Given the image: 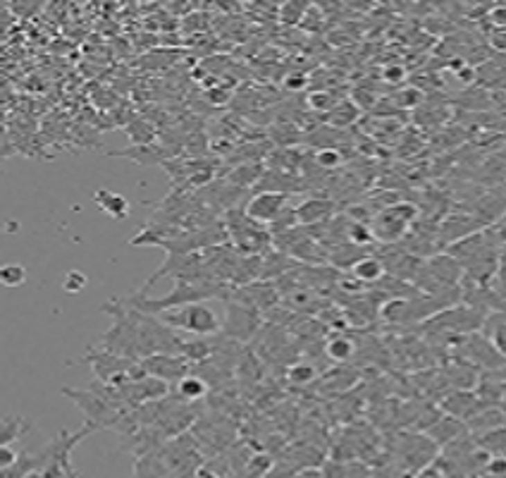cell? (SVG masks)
<instances>
[{
    "label": "cell",
    "instance_id": "ffe728a7",
    "mask_svg": "<svg viewBox=\"0 0 506 478\" xmlns=\"http://www.w3.org/2000/svg\"><path fill=\"white\" fill-rule=\"evenodd\" d=\"M284 378L289 380L292 385H311L317 378V368L311 361H292L287 368H284Z\"/></svg>",
    "mask_w": 506,
    "mask_h": 478
},
{
    "label": "cell",
    "instance_id": "484cf974",
    "mask_svg": "<svg viewBox=\"0 0 506 478\" xmlns=\"http://www.w3.org/2000/svg\"><path fill=\"white\" fill-rule=\"evenodd\" d=\"M0 282L5 287H19L26 282V268L21 263H8V266L0 268Z\"/></svg>",
    "mask_w": 506,
    "mask_h": 478
},
{
    "label": "cell",
    "instance_id": "4dcf8cb0",
    "mask_svg": "<svg viewBox=\"0 0 506 478\" xmlns=\"http://www.w3.org/2000/svg\"><path fill=\"white\" fill-rule=\"evenodd\" d=\"M17 459H19L17 450H12L10 445H3V447H0V469H3V471L17 464Z\"/></svg>",
    "mask_w": 506,
    "mask_h": 478
},
{
    "label": "cell",
    "instance_id": "6da1fadb",
    "mask_svg": "<svg viewBox=\"0 0 506 478\" xmlns=\"http://www.w3.org/2000/svg\"><path fill=\"white\" fill-rule=\"evenodd\" d=\"M232 292H234V284L223 282V280H175L172 292L165 294V297L148 299L146 294L137 292L127 299V304L139 311H146L150 316H158V314H163V311H172V309H180V306H186V304H196V302H213V299L229 302Z\"/></svg>",
    "mask_w": 506,
    "mask_h": 478
},
{
    "label": "cell",
    "instance_id": "603a6c76",
    "mask_svg": "<svg viewBox=\"0 0 506 478\" xmlns=\"http://www.w3.org/2000/svg\"><path fill=\"white\" fill-rule=\"evenodd\" d=\"M31 431V423L21 416H5L3 418V445H10L12 440H21Z\"/></svg>",
    "mask_w": 506,
    "mask_h": 478
},
{
    "label": "cell",
    "instance_id": "d6a6232c",
    "mask_svg": "<svg viewBox=\"0 0 506 478\" xmlns=\"http://www.w3.org/2000/svg\"><path fill=\"white\" fill-rule=\"evenodd\" d=\"M206 99L211 101L213 105H225V103H227V101H229V91L225 89V87H220V89H208Z\"/></svg>",
    "mask_w": 506,
    "mask_h": 478
},
{
    "label": "cell",
    "instance_id": "8992f818",
    "mask_svg": "<svg viewBox=\"0 0 506 478\" xmlns=\"http://www.w3.org/2000/svg\"><path fill=\"white\" fill-rule=\"evenodd\" d=\"M191 435L196 438L203 456H213L229 447V443L234 440L236 431L227 416H218V418L198 416V421L193 423V428H191Z\"/></svg>",
    "mask_w": 506,
    "mask_h": 478
},
{
    "label": "cell",
    "instance_id": "d6986e66",
    "mask_svg": "<svg viewBox=\"0 0 506 478\" xmlns=\"http://www.w3.org/2000/svg\"><path fill=\"white\" fill-rule=\"evenodd\" d=\"M370 471L358 461H337L330 459L322 466V478H368Z\"/></svg>",
    "mask_w": 506,
    "mask_h": 478
},
{
    "label": "cell",
    "instance_id": "277c9868",
    "mask_svg": "<svg viewBox=\"0 0 506 478\" xmlns=\"http://www.w3.org/2000/svg\"><path fill=\"white\" fill-rule=\"evenodd\" d=\"M225 228L229 232V244L244 256H261L268 254L272 246V230H265V225H258L246 216L244 211H232L229 208L225 218Z\"/></svg>",
    "mask_w": 506,
    "mask_h": 478
},
{
    "label": "cell",
    "instance_id": "30bf717a",
    "mask_svg": "<svg viewBox=\"0 0 506 478\" xmlns=\"http://www.w3.org/2000/svg\"><path fill=\"white\" fill-rule=\"evenodd\" d=\"M485 228V225L480 223L476 216H464V213H454V216H449L444 220L442 225H439L437 230V237L442 244H456L459 239L468 237V234H476L480 232V230Z\"/></svg>",
    "mask_w": 506,
    "mask_h": 478
},
{
    "label": "cell",
    "instance_id": "7a4b0ae2",
    "mask_svg": "<svg viewBox=\"0 0 506 478\" xmlns=\"http://www.w3.org/2000/svg\"><path fill=\"white\" fill-rule=\"evenodd\" d=\"M158 318L165 325H170L172 330L182 332L189 337H213L218 332H223L225 325V311L220 314L211 302H196L186 304L180 309L163 311L158 314Z\"/></svg>",
    "mask_w": 506,
    "mask_h": 478
},
{
    "label": "cell",
    "instance_id": "5bb4252c",
    "mask_svg": "<svg viewBox=\"0 0 506 478\" xmlns=\"http://www.w3.org/2000/svg\"><path fill=\"white\" fill-rule=\"evenodd\" d=\"M425 431L435 443H451V440H459V435L466 431V423L456 416H442L435 418L433 426H428Z\"/></svg>",
    "mask_w": 506,
    "mask_h": 478
},
{
    "label": "cell",
    "instance_id": "cb8c5ba5",
    "mask_svg": "<svg viewBox=\"0 0 506 478\" xmlns=\"http://www.w3.org/2000/svg\"><path fill=\"white\" fill-rule=\"evenodd\" d=\"M480 450L485 452H497V454H506V426L497 428V431H489L485 435H480Z\"/></svg>",
    "mask_w": 506,
    "mask_h": 478
},
{
    "label": "cell",
    "instance_id": "8fae6325",
    "mask_svg": "<svg viewBox=\"0 0 506 478\" xmlns=\"http://www.w3.org/2000/svg\"><path fill=\"white\" fill-rule=\"evenodd\" d=\"M332 213H335V201H332V198H304V201L294 208L296 225H304V228H311V225H317V223H327Z\"/></svg>",
    "mask_w": 506,
    "mask_h": 478
},
{
    "label": "cell",
    "instance_id": "7402d4cb",
    "mask_svg": "<svg viewBox=\"0 0 506 478\" xmlns=\"http://www.w3.org/2000/svg\"><path fill=\"white\" fill-rule=\"evenodd\" d=\"M358 112H360L358 105L347 99V101H339L337 108L332 112H327V115H330V122L335 127H349L358 120Z\"/></svg>",
    "mask_w": 506,
    "mask_h": 478
},
{
    "label": "cell",
    "instance_id": "4316f807",
    "mask_svg": "<svg viewBox=\"0 0 506 478\" xmlns=\"http://www.w3.org/2000/svg\"><path fill=\"white\" fill-rule=\"evenodd\" d=\"M86 282H89V278L84 275L82 271H69V273H64V278H62V289L67 294H79L82 289L86 287Z\"/></svg>",
    "mask_w": 506,
    "mask_h": 478
},
{
    "label": "cell",
    "instance_id": "1f68e13d",
    "mask_svg": "<svg viewBox=\"0 0 506 478\" xmlns=\"http://www.w3.org/2000/svg\"><path fill=\"white\" fill-rule=\"evenodd\" d=\"M403 77H406V69L401 65H387L382 69V79H385V82L399 84V82H403Z\"/></svg>",
    "mask_w": 506,
    "mask_h": 478
},
{
    "label": "cell",
    "instance_id": "52a82bcc",
    "mask_svg": "<svg viewBox=\"0 0 506 478\" xmlns=\"http://www.w3.org/2000/svg\"><path fill=\"white\" fill-rule=\"evenodd\" d=\"M263 325V314L239 302H225V325L223 332L229 340L249 342Z\"/></svg>",
    "mask_w": 506,
    "mask_h": 478
},
{
    "label": "cell",
    "instance_id": "7c38bea8",
    "mask_svg": "<svg viewBox=\"0 0 506 478\" xmlns=\"http://www.w3.org/2000/svg\"><path fill=\"white\" fill-rule=\"evenodd\" d=\"M482 335H485L489 340V345L506 359V309L494 311V314L487 316L485 325H482Z\"/></svg>",
    "mask_w": 506,
    "mask_h": 478
},
{
    "label": "cell",
    "instance_id": "ac0fdd59",
    "mask_svg": "<svg viewBox=\"0 0 506 478\" xmlns=\"http://www.w3.org/2000/svg\"><path fill=\"white\" fill-rule=\"evenodd\" d=\"M107 155H115V158H132L137 160L139 165H155V163H165L170 153H165L163 148L155 146H134V148H125V151H110Z\"/></svg>",
    "mask_w": 506,
    "mask_h": 478
},
{
    "label": "cell",
    "instance_id": "3957f363",
    "mask_svg": "<svg viewBox=\"0 0 506 478\" xmlns=\"http://www.w3.org/2000/svg\"><path fill=\"white\" fill-rule=\"evenodd\" d=\"M103 311L112 316V327L103 335L98 347L117 354V357L141 359L139 357V327L132 314V306L115 299V302H105Z\"/></svg>",
    "mask_w": 506,
    "mask_h": 478
},
{
    "label": "cell",
    "instance_id": "5b68a950",
    "mask_svg": "<svg viewBox=\"0 0 506 478\" xmlns=\"http://www.w3.org/2000/svg\"><path fill=\"white\" fill-rule=\"evenodd\" d=\"M416 218H418V208L406 201L392 203V206L382 208L378 216L373 218V223H370L375 241H382V244L399 241L408 232V225H413Z\"/></svg>",
    "mask_w": 506,
    "mask_h": 478
},
{
    "label": "cell",
    "instance_id": "e575fe53",
    "mask_svg": "<svg viewBox=\"0 0 506 478\" xmlns=\"http://www.w3.org/2000/svg\"><path fill=\"white\" fill-rule=\"evenodd\" d=\"M489 19H492L494 24H499V26H506V5H497V8H492Z\"/></svg>",
    "mask_w": 506,
    "mask_h": 478
},
{
    "label": "cell",
    "instance_id": "e0dca14e",
    "mask_svg": "<svg viewBox=\"0 0 506 478\" xmlns=\"http://www.w3.org/2000/svg\"><path fill=\"white\" fill-rule=\"evenodd\" d=\"M354 354H356V345H354V340L349 335H344V332H335L332 337H327L325 357L330 359V361L347 364L354 359Z\"/></svg>",
    "mask_w": 506,
    "mask_h": 478
},
{
    "label": "cell",
    "instance_id": "d590c367",
    "mask_svg": "<svg viewBox=\"0 0 506 478\" xmlns=\"http://www.w3.org/2000/svg\"><path fill=\"white\" fill-rule=\"evenodd\" d=\"M459 79H461V82H464V84H471L473 79H476V69H473V67H464V69H461V72H459Z\"/></svg>",
    "mask_w": 506,
    "mask_h": 478
},
{
    "label": "cell",
    "instance_id": "2e32d148",
    "mask_svg": "<svg viewBox=\"0 0 506 478\" xmlns=\"http://www.w3.org/2000/svg\"><path fill=\"white\" fill-rule=\"evenodd\" d=\"M385 273H387L385 263H382L380 256H373V254L363 256V259L351 268V275L363 284H378L382 278H385Z\"/></svg>",
    "mask_w": 506,
    "mask_h": 478
},
{
    "label": "cell",
    "instance_id": "9c48e42d",
    "mask_svg": "<svg viewBox=\"0 0 506 478\" xmlns=\"http://www.w3.org/2000/svg\"><path fill=\"white\" fill-rule=\"evenodd\" d=\"M141 366L148 375L165 380L168 385L170 383L177 385L193 370V364L189 359L180 357V354H153V357L141 359Z\"/></svg>",
    "mask_w": 506,
    "mask_h": 478
},
{
    "label": "cell",
    "instance_id": "83f0119b",
    "mask_svg": "<svg viewBox=\"0 0 506 478\" xmlns=\"http://www.w3.org/2000/svg\"><path fill=\"white\" fill-rule=\"evenodd\" d=\"M315 160L322 170H335L342 165V151H339V148H320Z\"/></svg>",
    "mask_w": 506,
    "mask_h": 478
},
{
    "label": "cell",
    "instance_id": "44dd1931",
    "mask_svg": "<svg viewBox=\"0 0 506 478\" xmlns=\"http://www.w3.org/2000/svg\"><path fill=\"white\" fill-rule=\"evenodd\" d=\"M127 137L132 139L134 146H150L155 139V130L143 117H137V120H132L127 125Z\"/></svg>",
    "mask_w": 506,
    "mask_h": 478
},
{
    "label": "cell",
    "instance_id": "f546056e",
    "mask_svg": "<svg viewBox=\"0 0 506 478\" xmlns=\"http://www.w3.org/2000/svg\"><path fill=\"white\" fill-rule=\"evenodd\" d=\"M421 91L418 89H403L401 94H396V103L401 105V108H416L418 103H421Z\"/></svg>",
    "mask_w": 506,
    "mask_h": 478
},
{
    "label": "cell",
    "instance_id": "836d02e7",
    "mask_svg": "<svg viewBox=\"0 0 506 478\" xmlns=\"http://www.w3.org/2000/svg\"><path fill=\"white\" fill-rule=\"evenodd\" d=\"M308 84V79H306V74H292V77H287L284 79V87H287L289 91H301Z\"/></svg>",
    "mask_w": 506,
    "mask_h": 478
},
{
    "label": "cell",
    "instance_id": "ba28073f",
    "mask_svg": "<svg viewBox=\"0 0 506 478\" xmlns=\"http://www.w3.org/2000/svg\"><path fill=\"white\" fill-rule=\"evenodd\" d=\"M289 198L292 194H277V191H256L244 206V213L258 225L279 223L289 211Z\"/></svg>",
    "mask_w": 506,
    "mask_h": 478
},
{
    "label": "cell",
    "instance_id": "9a60e30c",
    "mask_svg": "<svg viewBox=\"0 0 506 478\" xmlns=\"http://www.w3.org/2000/svg\"><path fill=\"white\" fill-rule=\"evenodd\" d=\"M208 392H211V385H208L206 380L196 373H189L184 380H180V383L175 385V395L180 397V400L189 402V404H198V402H203L208 397Z\"/></svg>",
    "mask_w": 506,
    "mask_h": 478
},
{
    "label": "cell",
    "instance_id": "d4e9b609",
    "mask_svg": "<svg viewBox=\"0 0 506 478\" xmlns=\"http://www.w3.org/2000/svg\"><path fill=\"white\" fill-rule=\"evenodd\" d=\"M306 103H308V108L315 112H332L337 108L339 101L335 99V94H330V91H313V94H308Z\"/></svg>",
    "mask_w": 506,
    "mask_h": 478
},
{
    "label": "cell",
    "instance_id": "f1b7e54d",
    "mask_svg": "<svg viewBox=\"0 0 506 478\" xmlns=\"http://www.w3.org/2000/svg\"><path fill=\"white\" fill-rule=\"evenodd\" d=\"M485 471L494 478H506V454L489 456L485 461Z\"/></svg>",
    "mask_w": 506,
    "mask_h": 478
},
{
    "label": "cell",
    "instance_id": "4fadbf2b",
    "mask_svg": "<svg viewBox=\"0 0 506 478\" xmlns=\"http://www.w3.org/2000/svg\"><path fill=\"white\" fill-rule=\"evenodd\" d=\"M94 203L112 220L129 218V201L122 194H115V191H107V189H98L94 194Z\"/></svg>",
    "mask_w": 506,
    "mask_h": 478
}]
</instances>
